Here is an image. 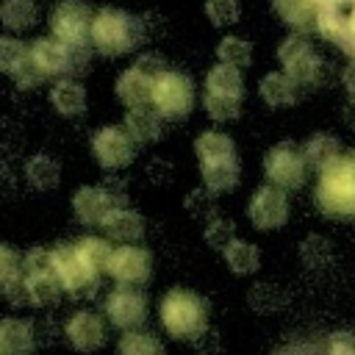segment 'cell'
Segmentation results:
<instances>
[{"label": "cell", "instance_id": "12", "mask_svg": "<svg viewBox=\"0 0 355 355\" xmlns=\"http://www.w3.org/2000/svg\"><path fill=\"white\" fill-rule=\"evenodd\" d=\"M247 214H250V219H252L255 227L275 230V227L286 225V219H288V200H286L283 189H277V186H261L252 194Z\"/></svg>", "mask_w": 355, "mask_h": 355}, {"label": "cell", "instance_id": "14", "mask_svg": "<svg viewBox=\"0 0 355 355\" xmlns=\"http://www.w3.org/2000/svg\"><path fill=\"white\" fill-rule=\"evenodd\" d=\"M153 92H155V78H150L147 72H141L139 67L125 69L116 78V97L130 108H153Z\"/></svg>", "mask_w": 355, "mask_h": 355}, {"label": "cell", "instance_id": "18", "mask_svg": "<svg viewBox=\"0 0 355 355\" xmlns=\"http://www.w3.org/2000/svg\"><path fill=\"white\" fill-rule=\"evenodd\" d=\"M125 130L133 139V144H153L161 136V116L153 108H139L128 111L125 116Z\"/></svg>", "mask_w": 355, "mask_h": 355}, {"label": "cell", "instance_id": "11", "mask_svg": "<svg viewBox=\"0 0 355 355\" xmlns=\"http://www.w3.org/2000/svg\"><path fill=\"white\" fill-rule=\"evenodd\" d=\"M161 319L175 336H186L202 324V302L189 291H172L161 302Z\"/></svg>", "mask_w": 355, "mask_h": 355}, {"label": "cell", "instance_id": "29", "mask_svg": "<svg viewBox=\"0 0 355 355\" xmlns=\"http://www.w3.org/2000/svg\"><path fill=\"white\" fill-rule=\"evenodd\" d=\"M17 275H19V258H17V252L8 250V247H0V288L11 286L17 280Z\"/></svg>", "mask_w": 355, "mask_h": 355}, {"label": "cell", "instance_id": "16", "mask_svg": "<svg viewBox=\"0 0 355 355\" xmlns=\"http://www.w3.org/2000/svg\"><path fill=\"white\" fill-rule=\"evenodd\" d=\"M47 97H50V105L55 108V114H61V116H80V114H86V89L75 78L53 80Z\"/></svg>", "mask_w": 355, "mask_h": 355}, {"label": "cell", "instance_id": "8", "mask_svg": "<svg viewBox=\"0 0 355 355\" xmlns=\"http://www.w3.org/2000/svg\"><path fill=\"white\" fill-rule=\"evenodd\" d=\"M263 172L277 189H300L305 180V153L291 141H280L266 153Z\"/></svg>", "mask_w": 355, "mask_h": 355}, {"label": "cell", "instance_id": "3", "mask_svg": "<svg viewBox=\"0 0 355 355\" xmlns=\"http://www.w3.org/2000/svg\"><path fill=\"white\" fill-rule=\"evenodd\" d=\"M244 103V78L239 69L216 64L211 67V72L205 75V86H202V105L208 111L211 119L216 122H227L236 119Z\"/></svg>", "mask_w": 355, "mask_h": 355}, {"label": "cell", "instance_id": "26", "mask_svg": "<svg viewBox=\"0 0 355 355\" xmlns=\"http://www.w3.org/2000/svg\"><path fill=\"white\" fill-rule=\"evenodd\" d=\"M28 180L36 189H53L58 183V164L50 155H33L28 161Z\"/></svg>", "mask_w": 355, "mask_h": 355}, {"label": "cell", "instance_id": "13", "mask_svg": "<svg viewBox=\"0 0 355 355\" xmlns=\"http://www.w3.org/2000/svg\"><path fill=\"white\" fill-rule=\"evenodd\" d=\"M150 252L141 250V247H130V244H122L116 250H111L108 255V272L116 277V280H125V283H141L150 277Z\"/></svg>", "mask_w": 355, "mask_h": 355}, {"label": "cell", "instance_id": "27", "mask_svg": "<svg viewBox=\"0 0 355 355\" xmlns=\"http://www.w3.org/2000/svg\"><path fill=\"white\" fill-rule=\"evenodd\" d=\"M202 11L208 17V22L214 28H227L233 22H239L241 17V3L239 0H205Z\"/></svg>", "mask_w": 355, "mask_h": 355}, {"label": "cell", "instance_id": "17", "mask_svg": "<svg viewBox=\"0 0 355 355\" xmlns=\"http://www.w3.org/2000/svg\"><path fill=\"white\" fill-rule=\"evenodd\" d=\"M72 208H75V214H78V219L83 225H103V219L114 211L111 208V197L105 191H100V189H92V186H86V189H80L75 194Z\"/></svg>", "mask_w": 355, "mask_h": 355}, {"label": "cell", "instance_id": "24", "mask_svg": "<svg viewBox=\"0 0 355 355\" xmlns=\"http://www.w3.org/2000/svg\"><path fill=\"white\" fill-rule=\"evenodd\" d=\"M103 227L108 230L111 239H119V241H133L141 236V219L139 214L133 211H111L105 219H103Z\"/></svg>", "mask_w": 355, "mask_h": 355}, {"label": "cell", "instance_id": "19", "mask_svg": "<svg viewBox=\"0 0 355 355\" xmlns=\"http://www.w3.org/2000/svg\"><path fill=\"white\" fill-rule=\"evenodd\" d=\"M39 11L33 0H0V22L6 31H28L36 22Z\"/></svg>", "mask_w": 355, "mask_h": 355}, {"label": "cell", "instance_id": "28", "mask_svg": "<svg viewBox=\"0 0 355 355\" xmlns=\"http://www.w3.org/2000/svg\"><path fill=\"white\" fill-rule=\"evenodd\" d=\"M225 258H227V263H230L233 272H241L244 275V272L258 269V250L252 244H247V241H230L225 247Z\"/></svg>", "mask_w": 355, "mask_h": 355}, {"label": "cell", "instance_id": "15", "mask_svg": "<svg viewBox=\"0 0 355 355\" xmlns=\"http://www.w3.org/2000/svg\"><path fill=\"white\" fill-rule=\"evenodd\" d=\"M300 83H294L286 72H269L258 83V94L269 108H291L300 100Z\"/></svg>", "mask_w": 355, "mask_h": 355}, {"label": "cell", "instance_id": "23", "mask_svg": "<svg viewBox=\"0 0 355 355\" xmlns=\"http://www.w3.org/2000/svg\"><path fill=\"white\" fill-rule=\"evenodd\" d=\"M216 58H219V64L233 67V69L241 72L244 67L252 64V44L241 36H225L216 47Z\"/></svg>", "mask_w": 355, "mask_h": 355}, {"label": "cell", "instance_id": "6", "mask_svg": "<svg viewBox=\"0 0 355 355\" xmlns=\"http://www.w3.org/2000/svg\"><path fill=\"white\" fill-rule=\"evenodd\" d=\"M194 108V83L183 72H164L155 78L153 92V111L161 119H183Z\"/></svg>", "mask_w": 355, "mask_h": 355}, {"label": "cell", "instance_id": "10", "mask_svg": "<svg viewBox=\"0 0 355 355\" xmlns=\"http://www.w3.org/2000/svg\"><path fill=\"white\" fill-rule=\"evenodd\" d=\"M0 72L14 78L19 89H33L44 80L33 67L31 44H25L22 39H17L11 33L0 36Z\"/></svg>", "mask_w": 355, "mask_h": 355}, {"label": "cell", "instance_id": "2", "mask_svg": "<svg viewBox=\"0 0 355 355\" xmlns=\"http://www.w3.org/2000/svg\"><path fill=\"white\" fill-rule=\"evenodd\" d=\"M144 42V19L122 8H100L92 22V47L103 55L133 53Z\"/></svg>", "mask_w": 355, "mask_h": 355}, {"label": "cell", "instance_id": "25", "mask_svg": "<svg viewBox=\"0 0 355 355\" xmlns=\"http://www.w3.org/2000/svg\"><path fill=\"white\" fill-rule=\"evenodd\" d=\"M302 153H305V161L308 164H313L316 169H330L336 161H338V144H336V139H330V136H313L305 147H302Z\"/></svg>", "mask_w": 355, "mask_h": 355}, {"label": "cell", "instance_id": "20", "mask_svg": "<svg viewBox=\"0 0 355 355\" xmlns=\"http://www.w3.org/2000/svg\"><path fill=\"white\" fill-rule=\"evenodd\" d=\"M272 8L291 28H311L316 19V3L313 0H272Z\"/></svg>", "mask_w": 355, "mask_h": 355}, {"label": "cell", "instance_id": "5", "mask_svg": "<svg viewBox=\"0 0 355 355\" xmlns=\"http://www.w3.org/2000/svg\"><path fill=\"white\" fill-rule=\"evenodd\" d=\"M92 22L94 11L83 0H61L50 14V36H55L67 47H89Z\"/></svg>", "mask_w": 355, "mask_h": 355}, {"label": "cell", "instance_id": "9", "mask_svg": "<svg viewBox=\"0 0 355 355\" xmlns=\"http://www.w3.org/2000/svg\"><path fill=\"white\" fill-rule=\"evenodd\" d=\"M92 155L100 166L119 169V166H128L133 161L136 144L128 136L125 125H105V128L94 130V136H92Z\"/></svg>", "mask_w": 355, "mask_h": 355}, {"label": "cell", "instance_id": "7", "mask_svg": "<svg viewBox=\"0 0 355 355\" xmlns=\"http://www.w3.org/2000/svg\"><path fill=\"white\" fill-rule=\"evenodd\" d=\"M277 58L283 64V72L300 83V86H311L319 80V72H322V58L316 55L313 44L308 39H302L300 33L288 36L280 47H277Z\"/></svg>", "mask_w": 355, "mask_h": 355}, {"label": "cell", "instance_id": "22", "mask_svg": "<svg viewBox=\"0 0 355 355\" xmlns=\"http://www.w3.org/2000/svg\"><path fill=\"white\" fill-rule=\"evenodd\" d=\"M280 355H355V341L341 338V336H330V338L297 344V347H291Z\"/></svg>", "mask_w": 355, "mask_h": 355}, {"label": "cell", "instance_id": "1", "mask_svg": "<svg viewBox=\"0 0 355 355\" xmlns=\"http://www.w3.org/2000/svg\"><path fill=\"white\" fill-rule=\"evenodd\" d=\"M200 175L211 191H230L239 183V153L227 133L205 130L194 141Z\"/></svg>", "mask_w": 355, "mask_h": 355}, {"label": "cell", "instance_id": "30", "mask_svg": "<svg viewBox=\"0 0 355 355\" xmlns=\"http://www.w3.org/2000/svg\"><path fill=\"white\" fill-rule=\"evenodd\" d=\"M133 67H139V69L147 72L150 78H161L164 72H169V69H166V61H164L158 53H144Z\"/></svg>", "mask_w": 355, "mask_h": 355}, {"label": "cell", "instance_id": "4", "mask_svg": "<svg viewBox=\"0 0 355 355\" xmlns=\"http://www.w3.org/2000/svg\"><path fill=\"white\" fill-rule=\"evenodd\" d=\"M31 58L42 78H72L78 69H89V47H67L55 36H42L31 42Z\"/></svg>", "mask_w": 355, "mask_h": 355}, {"label": "cell", "instance_id": "21", "mask_svg": "<svg viewBox=\"0 0 355 355\" xmlns=\"http://www.w3.org/2000/svg\"><path fill=\"white\" fill-rule=\"evenodd\" d=\"M108 311L114 316V322L119 324H133L141 319V311H144V302L136 291H128V288H119L111 294L108 300Z\"/></svg>", "mask_w": 355, "mask_h": 355}]
</instances>
